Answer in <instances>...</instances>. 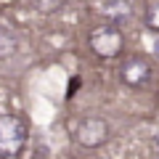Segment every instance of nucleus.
Listing matches in <instances>:
<instances>
[{
	"label": "nucleus",
	"mask_w": 159,
	"mask_h": 159,
	"mask_svg": "<svg viewBox=\"0 0 159 159\" xmlns=\"http://www.w3.org/2000/svg\"><path fill=\"white\" fill-rule=\"evenodd\" d=\"M24 130L21 119L16 117H0V157H13L24 146Z\"/></svg>",
	"instance_id": "obj_1"
},
{
	"label": "nucleus",
	"mask_w": 159,
	"mask_h": 159,
	"mask_svg": "<svg viewBox=\"0 0 159 159\" xmlns=\"http://www.w3.org/2000/svg\"><path fill=\"white\" fill-rule=\"evenodd\" d=\"M90 48L101 58H111V56H117L122 51V34H119L117 27L103 24V27H98V29L90 32Z\"/></svg>",
	"instance_id": "obj_2"
},
{
	"label": "nucleus",
	"mask_w": 159,
	"mask_h": 159,
	"mask_svg": "<svg viewBox=\"0 0 159 159\" xmlns=\"http://www.w3.org/2000/svg\"><path fill=\"white\" fill-rule=\"evenodd\" d=\"M103 138H106V125H103L101 119H85V122H80L77 141L82 146H98Z\"/></svg>",
	"instance_id": "obj_3"
},
{
	"label": "nucleus",
	"mask_w": 159,
	"mask_h": 159,
	"mask_svg": "<svg viewBox=\"0 0 159 159\" xmlns=\"http://www.w3.org/2000/svg\"><path fill=\"white\" fill-rule=\"evenodd\" d=\"M122 77H125L127 85H143L148 77V66L146 61H141V58H133V61L125 64V69H122Z\"/></svg>",
	"instance_id": "obj_4"
},
{
	"label": "nucleus",
	"mask_w": 159,
	"mask_h": 159,
	"mask_svg": "<svg viewBox=\"0 0 159 159\" xmlns=\"http://www.w3.org/2000/svg\"><path fill=\"white\" fill-rule=\"evenodd\" d=\"M16 51V37L6 29H0V56H11Z\"/></svg>",
	"instance_id": "obj_5"
},
{
	"label": "nucleus",
	"mask_w": 159,
	"mask_h": 159,
	"mask_svg": "<svg viewBox=\"0 0 159 159\" xmlns=\"http://www.w3.org/2000/svg\"><path fill=\"white\" fill-rule=\"evenodd\" d=\"M146 11H148V13H146V24L159 32V3H157V6H148Z\"/></svg>",
	"instance_id": "obj_6"
},
{
	"label": "nucleus",
	"mask_w": 159,
	"mask_h": 159,
	"mask_svg": "<svg viewBox=\"0 0 159 159\" xmlns=\"http://www.w3.org/2000/svg\"><path fill=\"white\" fill-rule=\"evenodd\" d=\"M154 53L159 56V37H157V43H154Z\"/></svg>",
	"instance_id": "obj_7"
}]
</instances>
